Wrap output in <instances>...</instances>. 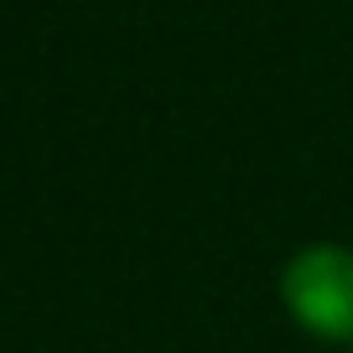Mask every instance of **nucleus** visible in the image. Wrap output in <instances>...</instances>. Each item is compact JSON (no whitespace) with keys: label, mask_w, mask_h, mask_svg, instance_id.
Wrapping results in <instances>:
<instances>
[{"label":"nucleus","mask_w":353,"mask_h":353,"mask_svg":"<svg viewBox=\"0 0 353 353\" xmlns=\"http://www.w3.org/2000/svg\"><path fill=\"white\" fill-rule=\"evenodd\" d=\"M281 301L291 322L322 343H353V250L307 244L281 270Z\"/></svg>","instance_id":"obj_1"}]
</instances>
